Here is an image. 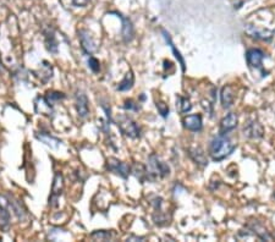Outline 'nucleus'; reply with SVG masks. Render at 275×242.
Here are the masks:
<instances>
[{
	"mask_svg": "<svg viewBox=\"0 0 275 242\" xmlns=\"http://www.w3.org/2000/svg\"><path fill=\"white\" fill-rule=\"evenodd\" d=\"M236 143L226 135H220L214 137L209 145V154L214 161H221L235 151Z\"/></svg>",
	"mask_w": 275,
	"mask_h": 242,
	"instance_id": "obj_1",
	"label": "nucleus"
},
{
	"mask_svg": "<svg viewBox=\"0 0 275 242\" xmlns=\"http://www.w3.org/2000/svg\"><path fill=\"white\" fill-rule=\"evenodd\" d=\"M148 180H156L158 177H165L169 175L170 167L164 161H162L156 154H152L148 158Z\"/></svg>",
	"mask_w": 275,
	"mask_h": 242,
	"instance_id": "obj_2",
	"label": "nucleus"
},
{
	"mask_svg": "<svg viewBox=\"0 0 275 242\" xmlns=\"http://www.w3.org/2000/svg\"><path fill=\"white\" fill-rule=\"evenodd\" d=\"M117 127L120 131L129 138H140L141 130L138 125L127 115H119L116 119Z\"/></svg>",
	"mask_w": 275,
	"mask_h": 242,
	"instance_id": "obj_3",
	"label": "nucleus"
},
{
	"mask_svg": "<svg viewBox=\"0 0 275 242\" xmlns=\"http://www.w3.org/2000/svg\"><path fill=\"white\" fill-rule=\"evenodd\" d=\"M266 57L263 50L258 49V48H252V49H248L246 52V61L247 65L251 69H256V70H260L262 73V76H267V73L263 70V59Z\"/></svg>",
	"mask_w": 275,
	"mask_h": 242,
	"instance_id": "obj_4",
	"label": "nucleus"
},
{
	"mask_svg": "<svg viewBox=\"0 0 275 242\" xmlns=\"http://www.w3.org/2000/svg\"><path fill=\"white\" fill-rule=\"evenodd\" d=\"M106 170L114 174L120 175L122 179H127L131 172V167L129 164L124 163V161H119L116 158H109L106 161Z\"/></svg>",
	"mask_w": 275,
	"mask_h": 242,
	"instance_id": "obj_5",
	"label": "nucleus"
},
{
	"mask_svg": "<svg viewBox=\"0 0 275 242\" xmlns=\"http://www.w3.org/2000/svg\"><path fill=\"white\" fill-rule=\"evenodd\" d=\"M64 191V177L61 172H55L54 180H53L52 193L49 197L50 206H58V198L61 196Z\"/></svg>",
	"mask_w": 275,
	"mask_h": 242,
	"instance_id": "obj_6",
	"label": "nucleus"
},
{
	"mask_svg": "<svg viewBox=\"0 0 275 242\" xmlns=\"http://www.w3.org/2000/svg\"><path fill=\"white\" fill-rule=\"evenodd\" d=\"M246 30V33L250 37L256 39H261V41H267L269 42L272 38H273V32L264 30V28L258 27V26H253V25H247L245 27Z\"/></svg>",
	"mask_w": 275,
	"mask_h": 242,
	"instance_id": "obj_7",
	"label": "nucleus"
},
{
	"mask_svg": "<svg viewBox=\"0 0 275 242\" xmlns=\"http://www.w3.org/2000/svg\"><path fill=\"white\" fill-rule=\"evenodd\" d=\"M79 38L80 42H81L82 49L85 50V53L87 54H92L97 50V44H95L94 39L91 36V33L86 30L79 31Z\"/></svg>",
	"mask_w": 275,
	"mask_h": 242,
	"instance_id": "obj_8",
	"label": "nucleus"
},
{
	"mask_svg": "<svg viewBox=\"0 0 275 242\" xmlns=\"http://www.w3.org/2000/svg\"><path fill=\"white\" fill-rule=\"evenodd\" d=\"M237 121H239V118L235 113H230L223 118V120L220 121V127H219V134L220 135H226L229 132H231L232 130L236 129Z\"/></svg>",
	"mask_w": 275,
	"mask_h": 242,
	"instance_id": "obj_9",
	"label": "nucleus"
},
{
	"mask_svg": "<svg viewBox=\"0 0 275 242\" xmlns=\"http://www.w3.org/2000/svg\"><path fill=\"white\" fill-rule=\"evenodd\" d=\"M183 126L185 129L189 130V131L193 132H198L202 130L203 126V121H202V116L199 114H194V115H187L183 118Z\"/></svg>",
	"mask_w": 275,
	"mask_h": 242,
	"instance_id": "obj_10",
	"label": "nucleus"
},
{
	"mask_svg": "<svg viewBox=\"0 0 275 242\" xmlns=\"http://www.w3.org/2000/svg\"><path fill=\"white\" fill-rule=\"evenodd\" d=\"M76 109L81 118H87L90 114V106H88V98L84 92H77L76 94Z\"/></svg>",
	"mask_w": 275,
	"mask_h": 242,
	"instance_id": "obj_11",
	"label": "nucleus"
},
{
	"mask_svg": "<svg viewBox=\"0 0 275 242\" xmlns=\"http://www.w3.org/2000/svg\"><path fill=\"white\" fill-rule=\"evenodd\" d=\"M187 152H188V156L191 157V159L194 161V163L198 164V165L201 166L208 165L207 156H205L204 151H203L201 147H189Z\"/></svg>",
	"mask_w": 275,
	"mask_h": 242,
	"instance_id": "obj_12",
	"label": "nucleus"
},
{
	"mask_svg": "<svg viewBox=\"0 0 275 242\" xmlns=\"http://www.w3.org/2000/svg\"><path fill=\"white\" fill-rule=\"evenodd\" d=\"M122 20V30H121V36L124 39L125 43H129L133 39L135 36V30H133L132 22L126 17H122V15H119Z\"/></svg>",
	"mask_w": 275,
	"mask_h": 242,
	"instance_id": "obj_13",
	"label": "nucleus"
},
{
	"mask_svg": "<svg viewBox=\"0 0 275 242\" xmlns=\"http://www.w3.org/2000/svg\"><path fill=\"white\" fill-rule=\"evenodd\" d=\"M220 99L223 108L228 109L232 106L235 100V94H234V88L231 86H224L220 93Z\"/></svg>",
	"mask_w": 275,
	"mask_h": 242,
	"instance_id": "obj_14",
	"label": "nucleus"
},
{
	"mask_svg": "<svg viewBox=\"0 0 275 242\" xmlns=\"http://www.w3.org/2000/svg\"><path fill=\"white\" fill-rule=\"evenodd\" d=\"M245 136L250 138H261L263 136V127L258 121H252L245 127Z\"/></svg>",
	"mask_w": 275,
	"mask_h": 242,
	"instance_id": "obj_15",
	"label": "nucleus"
},
{
	"mask_svg": "<svg viewBox=\"0 0 275 242\" xmlns=\"http://www.w3.org/2000/svg\"><path fill=\"white\" fill-rule=\"evenodd\" d=\"M248 229H250L251 231H253V234H255V235H257L261 240H264V241L273 240V236H272L271 234L266 230V229L262 227L261 224H258L257 222L252 223V224L248 225Z\"/></svg>",
	"mask_w": 275,
	"mask_h": 242,
	"instance_id": "obj_16",
	"label": "nucleus"
},
{
	"mask_svg": "<svg viewBox=\"0 0 275 242\" xmlns=\"http://www.w3.org/2000/svg\"><path fill=\"white\" fill-rule=\"evenodd\" d=\"M36 111L44 115H50L53 113V105L48 103L45 97H38L36 100Z\"/></svg>",
	"mask_w": 275,
	"mask_h": 242,
	"instance_id": "obj_17",
	"label": "nucleus"
},
{
	"mask_svg": "<svg viewBox=\"0 0 275 242\" xmlns=\"http://www.w3.org/2000/svg\"><path fill=\"white\" fill-rule=\"evenodd\" d=\"M133 83H135V76H133L132 71H130V73H127L126 76L124 77V80L119 83V86H117V91L120 92L129 91V89L132 88Z\"/></svg>",
	"mask_w": 275,
	"mask_h": 242,
	"instance_id": "obj_18",
	"label": "nucleus"
},
{
	"mask_svg": "<svg viewBox=\"0 0 275 242\" xmlns=\"http://www.w3.org/2000/svg\"><path fill=\"white\" fill-rule=\"evenodd\" d=\"M36 136L38 140H41L42 142L45 143V145L49 146V147H52V148H58L59 146L61 145V141H59L58 138L50 136V135H48V134H43V132H41V135L37 134Z\"/></svg>",
	"mask_w": 275,
	"mask_h": 242,
	"instance_id": "obj_19",
	"label": "nucleus"
},
{
	"mask_svg": "<svg viewBox=\"0 0 275 242\" xmlns=\"http://www.w3.org/2000/svg\"><path fill=\"white\" fill-rule=\"evenodd\" d=\"M163 34H164V37H165V39H167V42H168V44H169L170 48H172V50H173V53H174V55H175V58L176 59L179 60V63H180V65H181V70L183 71H185V61H183V58L181 57V54H180V52H179L178 49H176L175 46H174V43H173V41H172V38H170V36H169V33H168L167 31H164L163 30Z\"/></svg>",
	"mask_w": 275,
	"mask_h": 242,
	"instance_id": "obj_20",
	"label": "nucleus"
},
{
	"mask_svg": "<svg viewBox=\"0 0 275 242\" xmlns=\"http://www.w3.org/2000/svg\"><path fill=\"white\" fill-rule=\"evenodd\" d=\"M45 46H47V49L49 50L50 53H54L57 54L58 53V42L55 39V36L53 32L48 31L45 33Z\"/></svg>",
	"mask_w": 275,
	"mask_h": 242,
	"instance_id": "obj_21",
	"label": "nucleus"
},
{
	"mask_svg": "<svg viewBox=\"0 0 275 242\" xmlns=\"http://www.w3.org/2000/svg\"><path fill=\"white\" fill-rule=\"evenodd\" d=\"M9 201H10V207L12 208V211H14L16 217H17L20 220H22L23 218L26 217V212L25 209L22 208V206H21V202H18L17 199L14 198V197L9 198Z\"/></svg>",
	"mask_w": 275,
	"mask_h": 242,
	"instance_id": "obj_22",
	"label": "nucleus"
},
{
	"mask_svg": "<svg viewBox=\"0 0 275 242\" xmlns=\"http://www.w3.org/2000/svg\"><path fill=\"white\" fill-rule=\"evenodd\" d=\"M132 172L137 179H140L141 182H145L146 180H148V172L147 169L141 164H135L132 167Z\"/></svg>",
	"mask_w": 275,
	"mask_h": 242,
	"instance_id": "obj_23",
	"label": "nucleus"
},
{
	"mask_svg": "<svg viewBox=\"0 0 275 242\" xmlns=\"http://www.w3.org/2000/svg\"><path fill=\"white\" fill-rule=\"evenodd\" d=\"M178 106L180 113H188L192 109V104L188 98L181 97V95H178Z\"/></svg>",
	"mask_w": 275,
	"mask_h": 242,
	"instance_id": "obj_24",
	"label": "nucleus"
},
{
	"mask_svg": "<svg viewBox=\"0 0 275 242\" xmlns=\"http://www.w3.org/2000/svg\"><path fill=\"white\" fill-rule=\"evenodd\" d=\"M91 238L94 239V240L108 241L111 239V233L110 231H105V230H97L94 231V233L91 234Z\"/></svg>",
	"mask_w": 275,
	"mask_h": 242,
	"instance_id": "obj_25",
	"label": "nucleus"
},
{
	"mask_svg": "<svg viewBox=\"0 0 275 242\" xmlns=\"http://www.w3.org/2000/svg\"><path fill=\"white\" fill-rule=\"evenodd\" d=\"M65 98V94L61 92H57V91H52V92H47V95H45V99L48 100V103L49 104H54L55 102H58V100H61Z\"/></svg>",
	"mask_w": 275,
	"mask_h": 242,
	"instance_id": "obj_26",
	"label": "nucleus"
},
{
	"mask_svg": "<svg viewBox=\"0 0 275 242\" xmlns=\"http://www.w3.org/2000/svg\"><path fill=\"white\" fill-rule=\"evenodd\" d=\"M156 106L163 118H167V116L169 115V105H168L167 103L163 102V100H158V102L156 103Z\"/></svg>",
	"mask_w": 275,
	"mask_h": 242,
	"instance_id": "obj_27",
	"label": "nucleus"
},
{
	"mask_svg": "<svg viewBox=\"0 0 275 242\" xmlns=\"http://www.w3.org/2000/svg\"><path fill=\"white\" fill-rule=\"evenodd\" d=\"M88 66H90V69L93 71V73L97 74L100 71V64L99 61L95 59V58L91 57L90 59H88Z\"/></svg>",
	"mask_w": 275,
	"mask_h": 242,
	"instance_id": "obj_28",
	"label": "nucleus"
},
{
	"mask_svg": "<svg viewBox=\"0 0 275 242\" xmlns=\"http://www.w3.org/2000/svg\"><path fill=\"white\" fill-rule=\"evenodd\" d=\"M125 108L129 109V110H138V105L132 99H127L125 102Z\"/></svg>",
	"mask_w": 275,
	"mask_h": 242,
	"instance_id": "obj_29",
	"label": "nucleus"
},
{
	"mask_svg": "<svg viewBox=\"0 0 275 242\" xmlns=\"http://www.w3.org/2000/svg\"><path fill=\"white\" fill-rule=\"evenodd\" d=\"M90 0H74V5L76 6H86Z\"/></svg>",
	"mask_w": 275,
	"mask_h": 242,
	"instance_id": "obj_30",
	"label": "nucleus"
},
{
	"mask_svg": "<svg viewBox=\"0 0 275 242\" xmlns=\"http://www.w3.org/2000/svg\"><path fill=\"white\" fill-rule=\"evenodd\" d=\"M4 73H5V66L1 61V55H0V74H4Z\"/></svg>",
	"mask_w": 275,
	"mask_h": 242,
	"instance_id": "obj_31",
	"label": "nucleus"
},
{
	"mask_svg": "<svg viewBox=\"0 0 275 242\" xmlns=\"http://www.w3.org/2000/svg\"><path fill=\"white\" fill-rule=\"evenodd\" d=\"M127 240L131 241V240H145V238H137V236H132V238H129Z\"/></svg>",
	"mask_w": 275,
	"mask_h": 242,
	"instance_id": "obj_32",
	"label": "nucleus"
}]
</instances>
